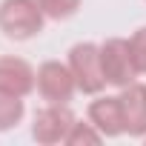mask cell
Segmentation results:
<instances>
[{"instance_id": "obj_7", "label": "cell", "mask_w": 146, "mask_h": 146, "mask_svg": "<svg viewBox=\"0 0 146 146\" xmlns=\"http://www.w3.org/2000/svg\"><path fill=\"white\" fill-rule=\"evenodd\" d=\"M117 98H120V112H123V132L132 137H146V86L129 83L123 86Z\"/></svg>"}, {"instance_id": "obj_6", "label": "cell", "mask_w": 146, "mask_h": 146, "mask_svg": "<svg viewBox=\"0 0 146 146\" xmlns=\"http://www.w3.org/2000/svg\"><path fill=\"white\" fill-rule=\"evenodd\" d=\"M35 86H37V75L23 57H12V54L0 57V92L26 98Z\"/></svg>"}, {"instance_id": "obj_8", "label": "cell", "mask_w": 146, "mask_h": 146, "mask_svg": "<svg viewBox=\"0 0 146 146\" xmlns=\"http://www.w3.org/2000/svg\"><path fill=\"white\" fill-rule=\"evenodd\" d=\"M89 120L103 137H117L123 135V112H120V98H98L89 106Z\"/></svg>"}, {"instance_id": "obj_4", "label": "cell", "mask_w": 146, "mask_h": 146, "mask_svg": "<svg viewBox=\"0 0 146 146\" xmlns=\"http://www.w3.org/2000/svg\"><path fill=\"white\" fill-rule=\"evenodd\" d=\"M37 92L46 103H69L72 95L78 92V83H75V75H72L69 63L46 60L37 69Z\"/></svg>"}, {"instance_id": "obj_11", "label": "cell", "mask_w": 146, "mask_h": 146, "mask_svg": "<svg viewBox=\"0 0 146 146\" xmlns=\"http://www.w3.org/2000/svg\"><path fill=\"white\" fill-rule=\"evenodd\" d=\"M100 140H103V135L92 126V120H89V123H78V120H75L72 132L66 135V143H69V146H80V143H100Z\"/></svg>"}, {"instance_id": "obj_1", "label": "cell", "mask_w": 146, "mask_h": 146, "mask_svg": "<svg viewBox=\"0 0 146 146\" xmlns=\"http://www.w3.org/2000/svg\"><path fill=\"white\" fill-rule=\"evenodd\" d=\"M46 15L37 0H3L0 3V32L9 40H32L43 32Z\"/></svg>"}, {"instance_id": "obj_2", "label": "cell", "mask_w": 146, "mask_h": 146, "mask_svg": "<svg viewBox=\"0 0 146 146\" xmlns=\"http://www.w3.org/2000/svg\"><path fill=\"white\" fill-rule=\"evenodd\" d=\"M69 69L75 75V83L86 95H98L106 86L103 63H100V46L95 43H78L69 52Z\"/></svg>"}, {"instance_id": "obj_10", "label": "cell", "mask_w": 146, "mask_h": 146, "mask_svg": "<svg viewBox=\"0 0 146 146\" xmlns=\"http://www.w3.org/2000/svg\"><path fill=\"white\" fill-rule=\"evenodd\" d=\"M37 3H40L43 15L52 20H66L80 9V0H37Z\"/></svg>"}, {"instance_id": "obj_9", "label": "cell", "mask_w": 146, "mask_h": 146, "mask_svg": "<svg viewBox=\"0 0 146 146\" xmlns=\"http://www.w3.org/2000/svg\"><path fill=\"white\" fill-rule=\"evenodd\" d=\"M23 112H26V109H23V98L0 92V132L17 126L20 117H23Z\"/></svg>"}, {"instance_id": "obj_3", "label": "cell", "mask_w": 146, "mask_h": 146, "mask_svg": "<svg viewBox=\"0 0 146 146\" xmlns=\"http://www.w3.org/2000/svg\"><path fill=\"white\" fill-rule=\"evenodd\" d=\"M100 63H103L106 83H112V86H120V89H123V86L135 83V78H137V66H135L129 40L109 37V40L100 46Z\"/></svg>"}, {"instance_id": "obj_12", "label": "cell", "mask_w": 146, "mask_h": 146, "mask_svg": "<svg viewBox=\"0 0 146 146\" xmlns=\"http://www.w3.org/2000/svg\"><path fill=\"white\" fill-rule=\"evenodd\" d=\"M129 46H132V57H135V66H137V75H146V26L132 35Z\"/></svg>"}, {"instance_id": "obj_5", "label": "cell", "mask_w": 146, "mask_h": 146, "mask_svg": "<svg viewBox=\"0 0 146 146\" xmlns=\"http://www.w3.org/2000/svg\"><path fill=\"white\" fill-rule=\"evenodd\" d=\"M75 126V115L66 103H46L37 115H35V126H32V137L37 143H66V135Z\"/></svg>"}]
</instances>
